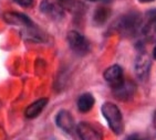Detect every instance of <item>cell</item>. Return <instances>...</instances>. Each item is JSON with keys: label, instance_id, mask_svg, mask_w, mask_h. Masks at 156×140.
I'll use <instances>...</instances> for the list:
<instances>
[{"label": "cell", "instance_id": "1", "mask_svg": "<svg viewBox=\"0 0 156 140\" xmlns=\"http://www.w3.org/2000/svg\"><path fill=\"white\" fill-rule=\"evenodd\" d=\"M101 110H102L104 118L108 122V126L112 129V131L116 135L122 134L124 130L123 117L116 105L113 103H105L103 104Z\"/></svg>", "mask_w": 156, "mask_h": 140}, {"label": "cell", "instance_id": "2", "mask_svg": "<svg viewBox=\"0 0 156 140\" xmlns=\"http://www.w3.org/2000/svg\"><path fill=\"white\" fill-rule=\"evenodd\" d=\"M66 39H68V43H69L71 50L74 51L75 53L81 55V54L87 53V51L90 50V44H89L87 40L78 31H70L68 33Z\"/></svg>", "mask_w": 156, "mask_h": 140}, {"label": "cell", "instance_id": "3", "mask_svg": "<svg viewBox=\"0 0 156 140\" xmlns=\"http://www.w3.org/2000/svg\"><path fill=\"white\" fill-rule=\"evenodd\" d=\"M76 131L81 140H103L102 132L90 122H80L76 127Z\"/></svg>", "mask_w": 156, "mask_h": 140}, {"label": "cell", "instance_id": "4", "mask_svg": "<svg viewBox=\"0 0 156 140\" xmlns=\"http://www.w3.org/2000/svg\"><path fill=\"white\" fill-rule=\"evenodd\" d=\"M104 80L111 85L113 88L119 86L120 84L123 83V70L120 65H112L110 67L105 70L104 74Z\"/></svg>", "mask_w": 156, "mask_h": 140}, {"label": "cell", "instance_id": "5", "mask_svg": "<svg viewBox=\"0 0 156 140\" xmlns=\"http://www.w3.org/2000/svg\"><path fill=\"white\" fill-rule=\"evenodd\" d=\"M3 20L7 23L12 24V26H22L26 28H32L33 22L29 17H27L23 13H18V12H6L3 15Z\"/></svg>", "mask_w": 156, "mask_h": 140}, {"label": "cell", "instance_id": "6", "mask_svg": "<svg viewBox=\"0 0 156 140\" xmlns=\"http://www.w3.org/2000/svg\"><path fill=\"white\" fill-rule=\"evenodd\" d=\"M55 124L60 129L66 131L68 134H71L74 128V119L72 115L68 110H60L55 116Z\"/></svg>", "mask_w": 156, "mask_h": 140}, {"label": "cell", "instance_id": "7", "mask_svg": "<svg viewBox=\"0 0 156 140\" xmlns=\"http://www.w3.org/2000/svg\"><path fill=\"white\" fill-rule=\"evenodd\" d=\"M48 103H49V99L47 98V97L37 99V101H33L31 105H29L27 107V109L24 110V116L27 117L28 119L37 118V117L43 111V109H44L45 106L48 105Z\"/></svg>", "mask_w": 156, "mask_h": 140}, {"label": "cell", "instance_id": "8", "mask_svg": "<svg viewBox=\"0 0 156 140\" xmlns=\"http://www.w3.org/2000/svg\"><path fill=\"white\" fill-rule=\"evenodd\" d=\"M113 90H114V94L117 96V98L125 101V99L129 98L134 94V92H135V85H133L129 82L123 80V83L120 84L119 86L114 87Z\"/></svg>", "mask_w": 156, "mask_h": 140}, {"label": "cell", "instance_id": "9", "mask_svg": "<svg viewBox=\"0 0 156 140\" xmlns=\"http://www.w3.org/2000/svg\"><path fill=\"white\" fill-rule=\"evenodd\" d=\"M95 99L90 93H85L83 95H81L78 99V108L81 113H87L90 111L94 106Z\"/></svg>", "mask_w": 156, "mask_h": 140}, {"label": "cell", "instance_id": "10", "mask_svg": "<svg viewBox=\"0 0 156 140\" xmlns=\"http://www.w3.org/2000/svg\"><path fill=\"white\" fill-rule=\"evenodd\" d=\"M136 69V74L140 78L145 80L148 75V71H150V60L147 59V56H141L138 57L137 62L135 64Z\"/></svg>", "mask_w": 156, "mask_h": 140}, {"label": "cell", "instance_id": "11", "mask_svg": "<svg viewBox=\"0 0 156 140\" xmlns=\"http://www.w3.org/2000/svg\"><path fill=\"white\" fill-rule=\"evenodd\" d=\"M40 9H41V11L43 13H47V15H61V10H60L61 8L58 7L52 0H43L41 2Z\"/></svg>", "mask_w": 156, "mask_h": 140}, {"label": "cell", "instance_id": "12", "mask_svg": "<svg viewBox=\"0 0 156 140\" xmlns=\"http://www.w3.org/2000/svg\"><path fill=\"white\" fill-rule=\"evenodd\" d=\"M144 34L148 41H156V15H152V18L144 27Z\"/></svg>", "mask_w": 156, "mask_h": 140}, {"label": "cell", "instance_id": "13", "mask_svg": "<svg viewBox=\"0 0 156 140\" xmlns=\"http://www.w3.org/2000/svg\"><path fill=\"white\" fill-rule=\"evenodd\" d=\"M110 15V11L106 8H99L94 13V21L96 24H103Z\"/></svg>", "mask_w": 156, "mask_h": 140}, {"label": "cell", "instance_id": "14", "mask_svg": "<svg viewBox=\"0 0 156 140\" xmlns=\"http://www.w3.org/2000/svg\"><path fill=\"white\" fill-rule=\"evenodd\" d=\"M15 1L21 7H30L33 3V0H15Z\"/></svg>", "mask_w": 156, "mask_h": 140}, {"label": "cell", "instance_id": "15", "mask_svg": "<svg viewBox=\"0 0 156 140\" xmlns=\"http://www.w3.org/2000/svg\"><path fill=\"white\" fill-rule=\"evenodd\" d=\"M153 56H154V59H156V46L154 48V50H153Z\"/></svg>", "mask_w": 156, "mask_h": 140}, {"label": "cell", "instance_id": "16", "mask_svg": "<svg viewBox=\"0 0 156 140\" xmlns=\"http://www.w3.org/2000/svg\"><path fill=\"white\" fill-rule=\"evenodd\" d=\"M141 2H151V1H154V0H140Z\"/></svg>", "mask_w": 156, "mask_h": 140}, {"label": "cell", "instance_id": "17", "mask_svg": "<svg viewBox=\"0 0 156 140\" xmlns=\"http://www.w3.org/2000/svg\"><path fill=\"white\" fill-rule=\"evenodd\" d=\"M129 140H138L137 138H135V137H132V138H129Z\"/></svg>", "mask_w": 156, "mask_h": 140}, {"label": "cell", "instance_id": "18", "mask_svg": "<svg viewBox=\"0 0 156 140\" xmlns=\"http://www.w3.org/2000/svg\"><path fill=\"white\" fill-rule=\"evenodd\" d=\"M89 1H98V0H89Z\"/></svg>", "mask_w": 156, "mask_h": 140}]
</instances>
